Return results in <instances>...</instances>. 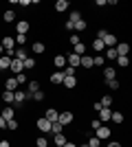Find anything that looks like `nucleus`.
Segmentation results:
<instances>
[{"mask_svg":"<svg viewBox=\"0 0 132 147\" xmlns=\"http://www.w3.org/2000/svg\"><path fill=\"white\" fill-rule=\"evenodd\" d=\"M73 121H75V114H73V112H60V117H57V123H62L64 127L70 125Z\"/></svg>","mask_w":132,"mask_h":147,"instance_id":"f257e3e1","label":"nucleus"},{"mask_svg":"<svg viewBox=\"0 0 132 147\" xmlns=\"http://www.w3.org/2000/svg\"><path fill=\"white\" fill-rule=\"evenodd\" d=\"M101 42H104V46H108V49H114L119 40H117V35H112V33H106V35L101 37Z\"/></svg>","mask_w":132,"mask_h":147,"instance_id":"f03ea898","label":"nucleus"},{"mask_svg":"<svg viewBox=\"0 0 132 147\" xmlns=\"http://www.w3.org/2000/svg\"><path fill=\"white\" fill-rule=\"evenodd\" d=\"M26 99H29V92H24V90H16L13 92V103L16 105H22Z\"/></svg>","mask_w":132,"mask_h":147,"instance_id":"7ed1b4c3","label":"nucleus"},{"mask_svg":"<svg viewBox=\"0 0 132 147\" xmlns=\"http://www.w3.org/2000/svg\"><path fill=\"white\" fill-rule=\"evenodd\" d=\"M35 125H38V129L42 132V134H46V132H51V121H46L44 117H40L38 121H35Z\"/></svg>","mask_w":132,"mask_h":147,"instance_id":"20e7f679","label":"nucleus"},{"mask_svg":"<svg viewBox=\"0 0 132 147\" xmlns=\"http://www.w3.org/2000/svg\"><path fill=\"white\" fill-rule=\"evenodd\" d=\"M9 70H11L13 75H20L22 70H24V61H20V59H11V66H9Z\"/></svg>","mask_w":132,"mask_h":147,"instance_id":"39448f33","label":"nucleus"},{"mask_svg":"<svg viewBox=\"0 0 132 147\" xmlns=\"http://www.w3.org/2000/svg\"><path fill=\"white\" fill-rule=\"evenodd\" d=\"M95 136H97L99 141H106V138H110V127H106V125H101L99 129H95Z\"/></svg>","mask_w":132,"mask_h":147,"instance_id":"423d86ee","label":"nucleus"},{"mask_svg":"<svg viewBox=\"0 0 132 147\" xmlns=\"http://www.w3.org/2000/svg\"><path fill=\"white\" fill-rule=\"evenodd\" d=\"M49 81L53 84V86H62V81H64V73H62V70H55V73L49 77Z\"/></svg>","mask_w":132,"mask_h":147,"instance_id":"0eeeda50","label":"nucleus"},{"mask_svg":"<svg viewBox=\"0 0 132 147\" xmlns=\"http://www.w3.org/2000/svg\"><path fill=\"white\" fill-rule=\"evenodd\" d=\"M29 22H26V20H20L18 24H16V33H18V35H26V33H29Z\"/></svg>","mask_w":132,"mask_h":147,"instance_id":"6e6552de","label":"nucleus"},{"mask_svg":"<svg viewBox=\"0 0 132 147\" xmlns=\"http://www.w3.org/2000/svg\"><path fill=\"white\" fill-rule=\"evenodd\" d=\"M0 117L5 119V121H11V119H16V108H11V105H7L5 110L0 112Z\"/></svg>","mask_w":132,"mask_h":147,"instance_id":"1a4fd4ad","label":"nucleus"},{"mask_svg":"<svg viewBox=\"0 0 132 147\" xmlns=\"http://www.w3.org/2000/svg\"><path fill=\"white\" fill-rule=\"evenodd\" d=\"M114 51H117V55H128V53H130V44L128 42H117Z\"/></svg>","mask_w":132,"mask_h":147,"instance_id":"9d476101","label":"nucleus"},{"mask_svg":"<svg viewBox=\"0 0 132 147\" xmlns=\"http://www.w3.org/2000/svg\"><path fill=\"white\" fill-rule=\"evenodd\" d=\"M5 90H9V92L18 90V81H16V77H7V79H5Z\"/></svg>","mask_w":132,"mask_h":147,"instance_id":"9b49d317","label":"nucleus"},{"mask_svg":"<svg viewBox=\"0 0 132 147\" xmlns=\"http://www.w3.org/2000/svg\"><path fill=\"white\" fill-rule=\"evenodd\" d=\"M57 117H60V112H57L55 108H49V110L44 112V119H46V121H51V123H55Z\"/></svg>","mask_w":132,"mask_h":147,"instance_id":"f8f14e48","label":"nucleus"},{"mask_svg":"<svg viewBox=\"0 0 132 147\" xmlns=\"http://www.w3.org/2000/svg\"><path fill=\"white\" fill-rule=\"evenodd\" d=\"M79 59H82V57H79V55H75V53L66 55V64H68L70 68H77V66H79Z\"/></svg>","mask_w":132,"mask_h":147,"instance_id":"ddd939ff","label":"nucleus"},{"mask_svg":"<svg viewBox=\"0 0 132 147\" xmlns=\"http://www.w3.org/2000/svg\"><path fill=\"white\" fill-rule=\"evenodd\" d=\"M13 44H16V42H13V37H9V35H5L2 40H0V46H2L5 51H11V49H13Z\"/></svg>","mask_w":132,"mask_h":147,"instance_id":"4468645a","label":"nucleus"},{"mask_svg":"<svg viewBox=\"0 0 132 147\" xmlns=\"http://www.w3.org/2000/svg\"><path fill=\"white\" fill-rule=\"evenodd\" d=\"M62 86H64V88H68V90H73V88H77V77H64Z\"/></svg>","mask_w":132,"mask_h":147,"instance_id":"2eb2a0df","label":"nucleus"},{"mask_svg":"<svg viewBox=\"0 0 132 147\" xmlns=\"http://www.w3.org/2000/svg\"><path fill=\"white\" fill-rule=\"evenodd\" d=\"M110 114H112L110 108H101V110H99V121L101 123H108V121H110Z\"/></svg>","mask_w":132,"mask_h":147,"instance_id":"dca6fc26","label":"nucleus"},{"mask_svg":"<svg viewBox=\"0 0 132 147\" xmlns=\"http://www.w3.org/2000/svg\"><path fill=\"white\" fill-rule=\"evenodd\" d=\"M53 64H55L57 70H60V68H66V57L64 55H55L53 57Z\"/></svg>","mask_w":132,"mask_h":147,"instance_id":"f3484780","label":"nucleus"},{"mask_svg":"<svg viewBox=\"0 0 132 147\" xmlns=\"http://www.w3.org/2000/svg\"><path fill=\"white\" fill-rule=\"evenodd\" d=\"M104 77H106V81L117 79V70H114V68H110V66H106V68H104Z\"/></svg>","mask_w":132,"mask_h":147,"instance_id":"a211bd4d","label":"nucleus"},{"mask_svg":"<svg viewBox=\"0 0 132 147\" xmlns=\"http://www.w3.org/2000/svg\"><path fill=\"white\" fill-rule=\"evenodd\" d=\"M86 26H88V24H86V20L82 18L79 22H75V24H73V33H82V31H86Z\"/></svg>","mask_w":132,"mask_h":147,"instance_id":"6ab92c4d","label":"nucleus"},{"mask_svg":"<svg viewBox=\"0 0 132 147\" xmlns=\"http://www.w3.org/2000/svg\"><path fill=\"white\" fill-rule=\"evenodd\" d=\"M79 66H84V68H93V55H82V59H79Z\"/></svg>","mask_w":132,"mask_h":147,"instance_id":"aec40b11","label":"nucleus"},{"mask_svg":"<svg viewBox=\"0 0 132 147\" xmlns=\"http://www.w3.org/2000/svg\"><path fill=\"white\" fill-rule=\"evenodd\" d=\"M16 20V11L13 9H7L5 13H2V22H13Z\"/></svg>","mask_w":132,"mask_h":147,"instance_id":"412c9836","label":"nucleus"},{"mask_svg":"<svg viewBox=\"0 0 132 147\" xmlns=\"http://www.w3.org/2000/svg\"><path fill=\"white\" fill-rule=\"evenodd\" d=\"M26 86H29V94H33V92H38V90H42V88H40V81H35V79L26 81Z\"/></svg>","mask_w":132,"mask_h":147,"instance_id":"4be33fe9","label":"nucleus"},{"mask_svg":"<svg viewBox=\"0 0 132 147\" xmlns=\"http://www.w3.org/2000/svg\"><path fill=\"white\" fill-rule=\"evenodd\" d=\"M44 51H46V46H44V42H33V53H35V55H42Z\"/></svg>","mask_w":132,"mask_h":147,"instance_id":"5701e85b","label":"nucleus"},{"mask_svg":"<svg viewBox=\"0 0 132 147\" xmlns=\"http://www.w3.org/2000/svg\"><path fill=\"white\" fill-rule=\"evenodd\" d=\"M66 9H68V0H57V2H55V11L57 13L66 11Z\"/></svg>","mask_w":132,"mask_h":147,"instance_id":"b1692460","label":"nucleus"},{"mask_svg":"<svg viewBox=\"0 0 132 147\" xmlns=\"http://www.w3.org/2000/svg\"><path fill=\"white\" fill-rule=\"evenodd\" d=\"M73 49H75V51H73V53H75V55H79V57H82V55H86V44H84V42L75 44V46H73Z\"/></svg>","mask_w":132,"mask_h":147,"instance_id":"393cba45","label":"nucleus"},{"mask_svg":"<svg viewBox=\"0 0 132 147\" xmlns=\"http://www.w3.org/2000/svg\"><path fill=\"white\" fill-rule=\"evenodd\" d=\"M104 49H106V46H104V42H101L99 37H95V40H93V51H95V53H101Z\"/></svg>","mask_w":132,"mask_h":147,"instance_id":"a878e982","label":"nucleus"},{"mask_svg":"<svg viewBox=\"0 0 132 147\" xmlns=\"http://www.w3.org/2000/svg\"><path fill=\"white\" fill-rule=\"evenodd\" d=\"M79 20H82V11H70L68 13V22H73V24H75V22H79Z\"/></svg>","mask_w":132,"mask_h":147,"instance_id":"bb28decb","label":"nucleus"},{"mask_svg":"<svg viewBox=\"0 0 132 147\" xmlns=\"http://www.w3.org/2000/svg\"><path fill=\"white\" fill-rule=\"evenodd\" d=\"M110 121H112L114 125H121V123H123V114H121V112H112V114H110Z\"/></svg>","mask_w":132,"mask_h":147,"instance_id":"cd10ccee","label":"nucleus"},{"mask_svg":"<svg viewBox=\"0 0 132 147\" xmlns=\"http://www.w3.org/2000/svg\"><path fill=\"white\" fill-rule=\"evenodd\" d=\"M66 141H68V138L64 136V132H62V134H55V147H64Z\"/></svg>","mask_w":132,"mask_h":147,"instance_id":"c85d7f7f","label":"nucleus"},{"mask_svg":"<svg viewBox=\"0 0 132 147\" xmlns=\"http://www.w3.org/2000/svg\"><path fill=\"white\" fill-rule=\"evenodd\" d=\"M13 57H16V59H20V61H24L26 57H29V53H26L24 49H18L16 53H13Z\"/></svg>","mask_w":132,"mask_h":147,"instance_id":"c756f323","label":"nucleus"},{"mask_svg":"<svg viewBox=\"0 0 132 147\" xmlns=\"http://www.w3.org/2000/svg\"><path fill=\"white\" fill-rule=\"evenodd\" d=\"M51 132H53V134H62V132H64V125H62V123H51Z\"/></svg>","mask_w":132,"mask_h":147,"instance_id":"7c9ffc66","label":"nucleus"},{"mask_svg":"<svg viewBox=\"0 0 132 147\" xmlns=\"http://www.w3.org/2000/svg\"><path fill=\"white\" fill-rule=\"evenodd\" d=\"M9 66H11V57H0V70H7Z\"/></svg>","mask_w":132,"mask_h":147,"instance_id":"2f4dec72","label":"nucleus"},{"mask_svg":"<svg viewBox=\"0 0 132 147\" xmlns=\"http://www.w3.org/2000/svg\"><path fill=\"white\" fill-rule=\"evenodd\" d=\"M0 97H2V101H5V103H13V92L2 90V94H0Z\"/></svg>","mask_w":132,"mask_h":147,"instance_id":"473e14b6","label":"nucleus"},{"mask_svg":"<svg viewBox=\"0 0 132 147\" xmlns=\"http://www.w3.org/2000/svg\"><path fill=\"white\" fill-rule=\"evenodd\" d=\"M86 145L88 147H101V141H99V138H97V136H90V138H88V143H86Z\"/></svg>","mask_w":132,"mask_h":147,"instance_id":"72a5a7b5","label":"nucleus"},{"mask_svg":"<svg viewBox=\"0 0 132 147\" xmlns=\"http://www.w3.org/2000/svg\"><path fill=\"white\" fill-rule=\"evenodd\" d=\"M117 64H119L121 68H128V64H130V59H128V55H119V57H117Z\"/></svg>","mask_w":132,"mask_h":147,"instance_id":"f704fd0d","label":"nucleus"},{"mask_svg":"<svg viewBox=\"0 0 132 147\" xmlns=\"http://www.w3.org/2000/svg\"><path fill=\"white\" fill-rule=\"evenodd\" d=\"M104 64H106V59H104V55H95L93 57V66H104Z\"/></svg>","mask_w":132,"mask_h":147,"instance_id":"c9c22d12","label":"nucleus"},{"mask_svg":"<svg viewBox=\"0 0 132 147\" xmlns=\"http://www.w3.org/2000/svg\"><path fill=\"white\" fill-rule=\"evenodd\" d=\"M99 103L104 105V108H110V105H112V97H110V94H104V99H101Z\"/></svg>","mask_w":132,"mask_h":147,"instance_id":"e433bc0d","label":"nucleus"},{"mask_svg":"<svg viewBox=\"0 0 132 147\" xmlns=\"http://www.w3.org/2000/svg\"><path fill=\"white\" fill-rule=\"evenodd\" d=\"M13 77H16V81H18V86H22V84H26V81H29V77H26L24 73H20V75H13Z\"/></svg>","mask_w":132,"mask_h":147,"instance_id":"4c0bfd02","label":"nucleus"},{"mask_svg":"<svg viewBox=\"0 0 132 147\" xmlns=\"http://www.w3.org/2000/svg\"><path fill=\"white\" fill-rule=\"evenodd\" d=\"M18 127H20V123L16 121V119H11V121H7V129H11V132H16Z\"/></svg>","mask_w":132,"mask_h":147,"instance_id":"58836bf2","label":"nucleus"},{"mask_svg":"<svg viewBox=\"0 0 132 147\" xmlns=\"http://www.w3.org/2000/svg\"><path fill=\"white\" fill-rule=\"evenodd\" d=\"M117 57H119V55H117V51H114V49H108L106 55H104V59H117Z\"/></svg>","mask_w":132,"mask_h":147,"instance_id":"ea45409f","label":"nucleus"},{"mask_svg":"<svg viewBox=\"0 0 132 147\" xmlns=\"http://www.w3.org/2000/svg\"><path fill=\"white\" fill-rule=\"evenodd\" d=\"M29 97H31L33 101H38V103H40V101H44V92L38 90V92H33V94H29Z\"/></svg>","mask_w":132,"mask_h":147,"instance_id":"a19ab883","label":"nucleus"},{"mask_svg":"<svg viewBox=\"0 0 132 147\" xmlns=\"http://www.w3.org/2000/svg\"><path fill=\"white\" fill-rule=\"evenodd\" d=\"M35 147H49V141H46V136H38V141H35Z\"/></svg>","mask_w":132,"mask_h":147,"instance_id":"79ce46f5","label":"nucleus"},{"mask_svg":"<svg viewBox=\"0 0 132 147\" xmlns=\"http://www.w3.org/2000/svg\"><path fill=\"white\" fill-rule=\"evenodd\" d=\"M24 68H26V70H33V68H35V59L26 57V59H24Z\"/></svg>","mask_w":132,"mask_h":147,"instance_id":"37998d69","label":"nucleus"},{"mask_svg":"<svg viewBox=\"0 0 132 147\" xmlns=\"http://www.w3.org/2000/svg\"><path fill=\"white\" fill-rule=\"evenodd\" d=\"M101 125H104V123H101L99 119H93V121H90V129H93V132H95V129H99Z\"/></svg>","mask_w":132,"mask_h":147,"instance_id":"c03bdc74","label":"nucleus"},{"mask_svg":"<svg viewBox=\"0 0 132 147\" xmlns=\"http://www.w3.org/2000/svg\"><path fill=\"white\" fill-rule=\"evenodd\" d=\"M13 42H18L20 49H22V46H24V42H26V35H16V37H13Z\"/></svg>","mask_w":132,"mask_h":147,"instance_id":"a18cd8bd","label":"nucleus"},{"mask_svg":"<svg viewBox=\"0 0 132 147\" xmlns=\"http://www.w3.org/2000/svg\"><path fill=\"white\" fill-rule=\"evenodd\" d=\"M68 42L73 44V46H75V44H79V42H82V37L77 35V33H73V35H70V40H68Z\"/></svg>","mask_w":132,"mask_h":147,"instance_id":"49530a36","label":"nucleus"},{"mask_svg":"<svg viewBox=\"0 0 132 147\" xmlns=\"http://www.w3.org/2000/svg\"><path fill=\"white\" fill-rule=\"evenodd\" d=\"M106 84L112 88V90H119V79H110V81H106Z\"/></svg>","mask_w":132,"mask_h":147,"instance_id":"de8ad7c7","label":"nucleus"},{"mask_svg":"<svg viewBox=\"0 0 132 147\" xmlns=\"http://www.w3.org/2000/svg\"><path fill=\"white\" fill-rule=\"evenodd\" d=\"M101 108H104V105H101V103H99V101H97V103H93V110H95V112H99V110H101Z\"/></svg>","mask_w":132,"mask_h":147,"instance_id":"09e8293b","label":"nucleus"},{"mask_svg":"<svg viewBox=\"0 0 132 147\" xmlns=\"http://www.w3.org/2000/svg\"><path fill=\"white\" fill-rule=\"evenodd\" d=\"M0 147H11V143L7 141V138H2V141H0Z\"/></svg>","mask_w":132,"mask_h":147,"instance_id":"8fccbe9b","label":"nucleus"},{"mask_svg":"<svg viewBox=\"0 0 132 147\" xmlns=\"http://www.w3.org/2000/svg\"><path fill=\"white\" fill-rule=\"evenodd\" d=\"M64 29H66V31H73V22H64Z\"/></svg>","mask_w":132,"mask_h":147,"instance_id":"3c124183","label":"nucleus"},{"mask_svg":"<svg viewBox=\"0 0 132 147\" xmlns=\"http://www.w3.org/2000/svg\"><path fill=\"white\" fill-rule=\"evenodd\" d=\"M108 147H121L119 141H112V143H108Z\"/></svg>","mask_w":132,"mask_h":147,"instance_id":"603ef678","label":"nucleus"},{"mask_svg":"<svg viewBox=\"0 0 132 147\" xmlns=\"http://www.w3.org/2000/svg\"><path fill=\"white\" fill-rule=\"evenodd\" d=\"M5 127H7V121H5L2 117H0V129H5Z\"/></svg>","mask_w":132,"mask_h":147,"instance_id":"864d4df0","label":"nucleus"},{"mask_svg":"<svg viewBox=\"0 0 132 147\" xmlns=\"http://www.w3.org/2000/svg\"><path fill=\"white\" fill-rule=\"evenodd\" d=\"M64 147H77V145H75L73 141H66V145H64Z\"/></svg>","mask_w":132,"mask_h":147,"instance_id":"5fc2aeb1","label":"nucleus"},{"mask_svg":"<svg viewBox=\"0 0 132 147\" xmlns=\"http://www.w3.org/2000/svg\"><path fill=\"white\" fill-rule=\"evenodd\" d=\"M77 147H88V145H86V143H84V145H77Z\"/></svg>","mask_w":132,"mask_h":147,"instance_id":"6e6d98bb","label":"nucleus"},{"mask_svg":"<svg viewBox=\"0 0 132 147\" xmlns=\"http://www.w3.org/2000/svg\"><path fill=\"white\" fill-rule=\"evenodd\" d=\"M0 57H2V46H0Z\"/></svg>","mask_w":132,"mask_h":147,"instance_id":"4d7b16f0","label":"nucleus"}]
</instances>
